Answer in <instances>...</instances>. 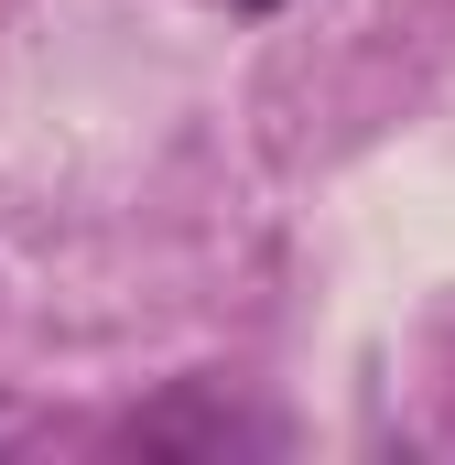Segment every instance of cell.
<instances>
[{"label":"cell","mask_w":455,"mask_h":465,"mask_svg":"<svg viewBox=\"0 0 455 465\" xmlns=\"http://www.w3.org/2000/svg\"><path fill=\"white\" fill-rule=\"evenodd\" d=\"M238 444H271V422L238 401V379H174L163 401H141L119 422V455H152V465H207Z\"/></svg>","instance_id":"1"},{"label":"cell","mask_w":455,"mask_h":465,"mask_svg":"<svg viewBox=\"0 0 455 465\" xmlns=\"http://www.w3.org/2000/svg\"><path fill=\"white\" fill-rule=\"evenodd\" d=\"M249 11H271V0H249Z\"/></svg>","instance_id":"2"},{"label":"cell","mask_w":455,"mask_h":465,"mask_svg":"<svg viewBox=\"0 0 455 465\" xmlns=\"http://www.w3.org/2000/svg\"><path fill=\"white\" fill-rule=\"evenodd\" d=\"M0 433H11V411H0Z\"/></svg>","instance_id":"3"}]
</instances>
